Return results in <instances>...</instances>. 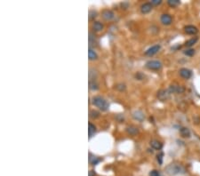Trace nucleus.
Listing matches in <instances>:
<instances>
[{"mask_svg": "<svg viewBox=\"0 0 200 176\" xmlns=\"http://www.w3.org/2000/svg\"><path fill=\"white\" fill-rule=\"evenodd\" d=\"M152 10V4L151 3H144L141 6V12L142 14H149Z\"/></svg>", "mask_w": 200, "mask_h": 176, "instance_id": "nucleus-9", "label": "nucleus"}, {"mask_svg": "<svg viewBox=\"0 0 200 176\" xmlns=\"http://www.w3.org/2000/svg\"><path fill=\"white\" fill-rule=\"evenodd\" d=\"M169 92L173 94H181L184 92V88L181 86H171L169 87Z\"/></svg>", "mask_w": 200, "mask_h": 176, "instance_id": "nucleus-11", "label": "nucleus"}, {"mask_svg": "<svg viewBox=\"0 0 200 176\" xmlns=\"http://www.w3.org/2000/svg\"><path fill=\"white\" fill-rule=\"evenodd\" d=\"M184 54L187 56H193L195 54V50L194 49H188L184 51Z\"/></svg>", "mask_w": 200, "mask_h": 176, "instance_id": "nucleus-21", "label": "nucleus"}, {"mask_svg": "<svg viewBox=\"0 0 200 176\" xmlns=\"http://www.w3.org/2000/svg\"><path fill=\"white\" fill-rule=\"evenodd\" d=\"M157 98L162 101H166L168 98H169V92H168L167 90H165V89L159 90V92H157Z\"/></svg>", "mask_w": 200, "mask_h": 176, "instance_id": "nucleus-5", "label": "nucleus"}, {"mask_svg": "<svg viewBox=\"0 0 200 176\" xmlns=\"http://www.w3.org/2000/svg\"><path fill=\"white\" fill-rule=\"evenodd\" d=\"M162 3L161 0H151V4L155 5H159Z\"/></svg>", "mask_w": 200, "mask_h": 176, "instance_id": "nucleus-26", "label": "nucleus"}, {"mask_svg": "<svg viewBox=\"0 0 200 176\" xmlns=\"http://www.w3.org/2000/svg\"><path fill=\"white\" fill-rule=\"evenodd\" d=\"M160 20H161V22L164 25H170L173 22V18H172V16L170 14H164L161 15Z\"/></svg>", "mask_w": 200, "mask_h": 176, "instance_id": "nucleus-6", "label": "nucleus"}, {"mask_svg": "<svg viewBox=\"0 0 200 176\" xmlns=\"http://www.w3.org/2000/svg\"><path fill=\"white\" fill-rule=\"evenodd\" d=\"M150 146L156 150H160L162 149V147H163V145H162V143L160 141H156V140H153V141H150Z\"/></svg>", "mask_w": 200, "mask_h": 176, "instance_id": "nucleus-12", "label": "nucleus"}, {"mask_svg": "<svg viewBox=\"0 0 200 176\" xmlns=\"http://www.w3.org/2000/svg\"><path fill=\"white\" fill-rule=\"evenodd\" d=\"M197 40H198V37H192V38H190L189 40L187 41V42L185 43V46H186L187 47H191L192 46H194V45L197 42Z\"/></svg>", "mask_w": 200, "mask_h": 176, "instance_id": "nucleus-17", "label": "nucleus"}, {"mask_svg": "<svg viewBox=\"0 0 200 176\" xmlns=\"http://www.w3.org/2000/svg\"><path fill=\"white\" fill-rule=\"evenodd\" d=\"M90 117L92 118H99V112L94 111V110L90 111Z\"/></svg>", "mask_w": 200, "mask_h": 176, "instance_id": "nucleus-22", "label": "nucleus"}, {"mask_svg": "<svg viewBox=\"0 0 200 176\" xmlns=\"http://www.w3.org/2000/svg\"><path fill=\"white\" fill-rule=\"evenodd\" d=\"M191 74H192L191 71L189 70V69H188L183 68V69H180V75H181V77H183V78H185V79H188L189 77H191Z\"/></svg>", "mask_w": 200, "mask_h": 176, "instance_id": "nucleus-10", "label": "nucleus"}, {"mask_svg": "<svg viewBox=\"0 0 200 176\" xmlns=\"http://www.w3.org/2000/svg\"><path fill=\"white\" fill-rule=\"evenodd\" d=\"M160 48H161V46L159 45L153 46L150 47L148 50L145 52V54L148 55V56H152V55L156 54V53H159V51L160 50Z\"/></svg>", "mask_w": 200, "mask_h": 176, "instance_id": "nucleus-4", "label": "nucleus"}, {"mask_svg": "<svg viewBox=\"0 0 200 176\" xmlns=\"http://www.w3.org/2000/svg\"><path fill=\"white\" fill-rule=\"evenodd\" d=\"M93 28L95 31H101V30L103 29V25L100 22H95L93 24Z\"/></svg>", "mask_w": 200, "mask_h": 176, "instance_id": "nucleus-18", "label": "nucleus"}, {"mask_svg": "<svg viewBox=\"0 0 200 176\" xmlns=\"http://www.w3.org/2000/svg\"><path fill=\"white\" fill-rule=\"evenodd\" d=\"M90 89H92V90H98L99 89V87H98V85L97 84H93L92 82H90Z\"/></svg>", "mask_w": 200, "mask_h": 176, "instance_id": "nucleus-24", "label": "nucleus"}, {"mask_svg": "<svg viewBox=\"0 0 200 176\" xmlns=\"http://www.w3.org/2000/svg\"><path fill=\"white\" fill-rule=\"evenodd\" d=\"M116 87H117V89L119 90V91H124V90H125V85H124V84H118Z\"/></svg>", "mask_w": 200, "mask_h": 176, "instance_id": "nucleus-25", "label": "nucleus"}, {"mask_svg": "<svg viewBox=\"0 0 200 176\" xmlns=\"http://www.w3.org/2000/svg\"><path fill=\"white\" fill-rule=\"evenodd\" d=\"M166 171L169 174L174 175V174H178V173H183L185 172V169L182 166L181 164H172L169 165V166H167Z\"/></svg>", "mask_w": 200, "mask_h": 176, "instance_id": "nucleus-2", "label": "nucleus"}, {"mask_svg": "<svg viewBox=\"0 0 200 176\" xmlns=\"http://www.w3.org/2000/svg\"><path fill=\"white\" fill-rule=\"evenodd\" d=\"M133 117L138 121H142L144 119V115L143 113L140 110H137V111H134L133 113Z\"/></svg>", "mask_w": 200, "mask_h": 176, "instance_id": "nucleus-14", "label": "nucleus"}, {"mask_svg": "<svg viewBox=\"0 0 200 176\" xmlns=\"http://www.w3.org/2000/svg\"><path fill=\"white\" fill-rule=\"evenodd\" d=\"M180 133L181 135L184 138H189L190 137V131L187 127H182L180 129Z\"/></svg>", "mask_w": 200, "mask_h": 176, "instance_id": "nucleus-13", "label": "nucleus"}, {"mask_svg": "<svg viewBox=\"0 0 200 176\" xmlns=\"http://www.w3.org/2000/svg\"><path fill=\"white\" fill-rule=\"evenodd\" d=\"M146 67L151 70H159L162 68V63L159 60H149L148 63H146Z\"/></svg>", "mask_w": 200, "mask_h": 176, "instance_id": "nucleus-3", "label": "nucleus"}, {"mask_svg": "<svg viewBox=\"0 0 200 176\" xmlns=\"http://www.w3.org/2000/svg\"><path fill=\"white\" fill-rule=\"evenodd\" d=\"M93 104L102 111H107L110 107L108 101L101 96H94L93 98Z\"/></svg>", "mask_w": 200, "mask_h": 176, "instance_id": "nucleus-1", "label": "nucleus"}, {"mask_svg": "<svg viewBox=\"0 0 200 176\" xmlns=\"http://www.w3.org/2000/svg\"><path fill=\"white\" fill-rule=\"evenodd\" d=\"M185 32L188 35H195L198 32V29L197 27L193 26V25H188L184 28Z\"/></svg>", "mask_w": 200, "mask_h": 176, "instance_id": "nucleus-8", "label": "nucleus"}, {"mask_svg": "<svg viewBox=\"0 0 200 176\" xmlns=\"http://www.w3.org/2000/svg\"><path fill=\"white\" fill-rule=\"evenodd\" d=\"M126 132H127L129 134H131V135H136V134L138 133L139 130L136 126H128L127 128H126Z\"/></svg>", "mask_w": 200, "mask_h": 176, "instance_id": "nucleus-15", "label": "nucleus"}, {"mask_svg": "<svg viewBox=\"0 0 200 176\" xmlns=\"http://www.w3.org/2000/svg\"><path fill=\"white\" fill-rule=\"evenodd\" d=\"M150 176H161L160 173L159 171H156V170H152L150 171Z\"/></svg>", "mask_w": 200, "mask_h": 176, "instance_id": "nucleus-23", "label": "nucleus"}, {"mask_svg": "<svg viewBox=\"0 0 200 176\" xmlns=\"http://www.w3.org/2000/svg\"><path fill=\"white\" fill-rule=\"evenodd\" d=\"M95 175V173H94V171H90L89 172V176H94Z\"/></svg>", "mask_w": 200, "mask_h": 176, "instance_id": "nucleus-28", "label": "nucleus"}, {"mask_svg": "<svg viewBox=\"0 0 200 176\" xmlns=\"http://www.w3.org/2000/svg\"><path fill=\"white\" fill-rule=\"evenodd\" d=\"M101 16L105 20H112L115 18V14L110 10H104L101 14Z\"/></svg>", "mask_w": 200, "mask_h": 176, "instance_id": "nucleus-7", "label": "nucleus"}, {"mask_svg": "<svg viewBox=\"0 0 200 176\" xmlns=\"http://www.w3.org/2000/svg\"><path fill=\"white\" fill-rule=\"evenodd\" d=\"M162 160H163V153H160L159 155H157V161L159 162L160 164H162Z\"/></svg>", "mask_w": 200, "mask_h": 176, "instance_id": "nucleus-27", "label": "nucleus"}, {"mask_svg": "<svg viewBox=\"0 0 200 176\" xmlns=\"http://www.w3.org/2000/svg\"><path fill=\"white\" fill-rule=\"evenodd\" d=\"M88 57L90 60H96L97 59V54L95 53V51L93 50L92 48H89V51H88Z\"/></svg>", "mask_w": 200, "mask_h": 176, "instance_id": "nucleus-19", "label": "nucleus"}, {"mask_svg": "<svg viewBox=\"0 0 200 176\" xmlns=\"http://www.w3.org/2000/svg\"><path fill=\"white\" fill-rule=\"evenodd\" d=\"M96 132V127L94 125H93L92 123H89L88 125V133H89V138H92V136Z\"/></svg>", "mask_w": 200, "mask_h": 176, "instance_id": "nucleus-16", "label": "nucleus"}, {"mask_svg": "<svg viewBox=\"0 0 200 176\" xmlns=\"http://www.w3.org/2000/svg\"><path fill=\"white\" fill-rule=\"evenodd\" d=\"M167 3L171 7H175L180 5V0H168Z\"/></svg>", "mask_w": 200, "mask_h": 176, "instance_id": "nucleus-20", "label": "nucleus"}]
</instances>
